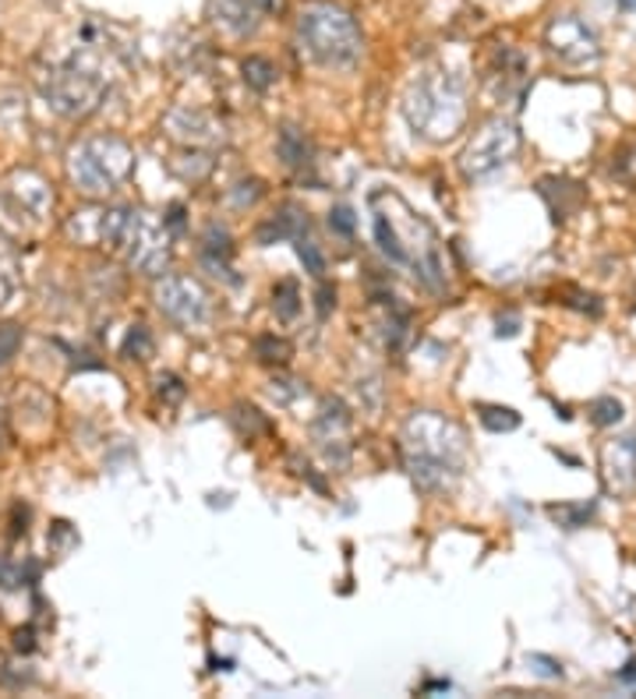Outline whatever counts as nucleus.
Returning <instances> with one entry per match:
<instances>
[{
    "mask_svg": "<svg viewBox=\"0 0 636 699\" xmlns=\"http://www.w3.org/2000/svg\"><path fill=\"white\" fill-rule=\"evenodd\" d=\"M297 36L304 50L325 68H351L361 57V29L351 14L336 4L315 0L297 18Z\"/></svg>",
    "mask_w": 636,
    "mask_h": 699,
    "instance_id": "f03ea898",
    "label": "nucleus"
},
{
    "mask_svg": "<svg viewBox=\"0 0 636 699\" xmlns=\"http://www.w3.org/2000/svg\"><path fill=\"white\" fill-rule=\"evenodd\" d=\"M276 311H280V318H294L297 315V286L291 280H283L276 286Z\"/></svg>",
    "mask_w": 636,
    "mask_h": 699,
    "instance_id": "4468645a",
    "label": "nucleus"
},
{
    "mask_svg": "<svg viewBox=\"0 0 636 699\" xmlns=\"http://www.w3.org/2000/svg\"><path fill=\"white\" fill-rule=\"evenodd\" d=\"M481 424L488 427V432H516L519 427V414L509 411V406H481Z\"/></svg>",
    "mask_w": 636,
    "mask_h": 699,
    "instance_id": "9b49d317",
    "label": "nucleus"
},
{
    "mask_svg": "<svg viewBox=\"0 0 636 699\" xmlns=\"http://www.w3.org/2000/svg\"><path fill=\"white\" fill-rule=\"evenodd\" d=\"M516 142H519L516 128L509 121H503V116H495V121H488L485 128H481L474 134V142L467 145L464 173L467 178H488V173H495L498 166L513 160Z\"/></svg>",
    "mask_w": 636,
    "mask_h": 699,
    "instance_id": "423d86ee",
    "label": "nucleus"
},
{
    "mask_svg": "<svg viewBox=\"0 0 636 699\" xmlns=\"http://www.w3.org/2000/svg\"><path fill=\"white\" fill-rule=\"evenodd\" d=\"M259 354H262V361H286L291 346H286L283 340H262L259 343Z\"/></svg>",
    "mask_w": 636,
    "mask_h": 699,
    "instance_id": "412c9836",
    "label": "nucleus"
},
{
    "mask_svg": "<svg viewBox=\"0 0 636 699\" xmlns=\"http://www.w3.org/2000/svg\"><path fill=\"white\" fill-rule=\"evenodd\" d=\"M26 582V569L18 566V561H8L4 555H0V587H22Z\"/></svg>",
    "mask_w": 636,
    "mask_h": 699,
    "instance_id": "6ab92c4d",
    "label": "nucleus"
},
{
    "mask_svg": "<svg viewBox=\"0 0 636 699\" xmlns=\"http://www.w3.org/2000/svg\"><path fill=\"white\" fill-rule=\"evenodd\" d=\"M590 421H594V424H602V427L619 424V421H623V403H619V399H612V396L594 399V403H590Z\"/></svg>",
    "mask_w": 636,
    "mask_h": 699,
    "instance_id": "f8f14e48",
    "label": "nucleus"
},
{
    "mask_svg": "<svg viewBox=\"0 0 636 699\" xmlns=\"http://www.w3.org/2000/svg\"><path fill=\"white\" fill-rule=\"evenodd\" d=\"M403 453H407L411 477L424 492L450 488L464 459V435L460 427L442 417H414L403 432Z\"/></svg>",
    "mask_w": 636,
    "mask_h": 699,
    "instance_id": "f257e3e1",
    "label": "nucleus"
},
{
    "mask_svg": "<svg viewBox=\"0 0 636 699\" xmlns=\"http://www.w3.org/2000/svg\"><path fill=\"white\" fill-rule=\"evenodd\" d=\"M131 166V152L118 139H92L71 152V178L85 194H107L121 184Z\"/></svg>",
    "mask_w": 636,
    "mask_h": 699,
    "instance_id": "20e7f679",
    "label": "nucleus"
},
{
    "mask_svg": "<svg viewBox=\"0 0 636 699\" xmlns=\"http://www.w3.org/2000/svg\"><path fill=\"white\" fill-rule=\"evenodd\" d=\"M590 505H552V516L563 523V527H581L584 519H590Z\"/></svg>",
    "mask_w": 636,
    "mask_h": 699,
    "instance_id": "2eb2a0df",
    "label": "nucleus"
},
{
    "mask_svg": "<svg viewBox=\"0 0 636 699\" xmlns=\"http://www.w3.org/2000/svg\"><path fill=\"white\" fill-rule=\"evenodd\" d=\"M47 100L53 103V110H61L64 116H82L89 110H95L103 95V78L95 74L92 68L68 61L64 68H53L47 78Z\"/></svg>",
    "mask_w": 636,
    "mask_h": 699,
    "instance_id": "39448f33",
    "label": "nucleus"
},
{
    "mask_svg": "<svg viewBox=\"0 0 636 699\" xmlns=\"http://www.w3.org/2000/svg\"><path fill=\"white\" fill-rule=\"evenodd\" d=\"M252 4L259 8V14H283L286 0H252Z\"/></svg>",
    "mask_w": 636,
    "mask_h": 699,
    "instance_id": "5701e85b",
    "label": "nucleus"
},
{
    "mask_svg": "<svg viewBox=\"0 0 636 699\" xmlns=\"http://www.w3.org/2000/svg\"><path fill=\"white\" fill-rule=\"evenodd\" d=\"M255 14H259V8L252 0H212V18H216V26H223L234 36L255 32V26H259Z\"/></svg>",
    "mask_w": 636,
    "mask_h": 699,
    "instance_id": "1a4fd4ad",
    "label": "nucleus"
},
{
    "mask_svg": "<svg viewBox=\"0 0 636 699\" xmlns=\"http://www.w3.org/2000/svg\"><path fill=\"white\" fill-rule=\"evenodd\" d=\"M157 297H160V307L166 311V315L173 322H181V325H199L209 315V297L195 280H184V276L166 280V286Z\"/></svg>",
    "mask_w": 636,
    "mask_h": 699,
    "instance_id": "6e6552de",
    "label": "nucleus"
},
{
    "mask_svg": "<svg viewBox=\"0 0 636 699\" xmlns=\"http://www.w3.org/2000/svg\"><path fill=\"white\" fill-rule=\"evenodd\" d=\"M407 116L421 134L446 139V134H453V128L460 124V116H464V92H460V82L446 74L424 78V82H417L411 92Z\"/></svg>",
    "mask_w": 636,
    "mask_h": 699,
    "instance_id": "7ed1b4c3",
    "label": "nucleus"
},
{
    "mask_svg": "<svg viewBox=\"0 0 636 699\" xmlns=\"http://www.w3.org/2000/svg\"><path fill=\"white\" fill-rule=\"evenodd\" d=\"M548 47L555 57H563L566 64H594L597 57H602L594 29L573 14L558 18V22L548 26Z\"/></svg>",
    "mask_w": 636,
    "mask_h": 699,
    "instance_id": "0eeeda50",
    "label": "nucleus"
},
{
    "mask_svg": "<svg viewBox=\"0 0 636 699\" xmlns=\"http://www.w3.org/2000/svg\"><path fill=\"white\" fill-rule=\"evenodd\" d=\"M280 149H283L286 163H291V166L307 160V145H304V139H297V134H294V128H286V131H283V142H280Z\"/></svg>",
    "mask_w": 636,
    "mask_h": 699,
    "instance_id": "dca6fc26",
    "label": "nucleus"
},
{
    "mask_svg": "<svg viewBox=\"0 0 636 699\" xmlns=\"http://www.w3.org/2000/svg\"><path fill=\"white\" fill-rule=\"evenodd\" d=\"M273 74H276V68L269 64L265 57H248V61H244V78L255 89H269V85H273Z\"/></svg>",
    "mask_w": 636,
    "mask_h": 699,
    "instance_id": "ddd939ff",
    "label": "nucleus"
},
{
    "mask_svg": "<svg viewBox=\"0 0 636 699\" xmlns=\"http://www.w3.org/2000/svg\"><path fill=\"white\" fill-rule=\"evenodd\" d=\"M307 233V212H301L297 205H286L280 216L259 230V241L262 244H273V241H286V237H304Z\"/></svg>",
    "mask_w": 636,
    "mask_h": 699,
    "instance_id": "9d476101",
    "label": "nucleus"
},
{
    "mask_svg": "<svg viewBox=\"0 0 636 699\" xmlns=\"http://www.w3.org/2000/svg\"><path fill=\"white\" fill-rule=\"evenodd\" d=\"M619 4H623V8H629V11H633V8H636V0H619Z\"/></svg>",
    "mask_w": 636,
    "mask_h": 699,
    "instance_id": "393cba45",
    "label": "nucleus"
},
{
    "mask_svg": "<svg viewBox=\"0 0 636 699\" xmlns=\"http://www.w3.org/2000/svg\"><path fill=\"white\" fill-rule=\"evenodd\" d=\"M22 346V328L18 325H0V364H4L8 357H14V350Z\"/></svg>",
    "mask_w": 636,
    "mask_h": 699,
    "instance_id": "f3484780",
    "label": "nucleus"
},
{
    "mask_svg": "<svg viewBox=\"0 0 636 699\" xmlns=\"http://www.w3.org/2000/svg\"><path fill=\"white\" fill-rule=\"evenodd\" d=\"M619 678H623V682H633V686H636V660H633L629 668H623V671H619Z\"/></svg>",
    "mask_w": 636,
    "mask_h": 699,
    "instance_id": "b1692460",
    "label": "nucleus"
},
{
    "mask_svg": "<svg viewBox=\"0 0 636 699\" xmlns=\"http://www.w3.org/2000/svg\"><path fill=\"white\" fill-rule=\"evenodd\" d=\"M330 226L340 230L343 237H351V233H354V212L346 209V205H336V209L330 212Z\"/></svg>",
    "mask_w": 636,
    "mask_h": 699,
    "instance_id": "aec40b11",
    "label": "nucleus"
},
{
    "mask_svg": "<svg viewBox=\"0 0 636 699\" xmlns=\"http://www.w3.org/2000/svg\"><path fill=\"white\" fill-rule=\"evenodd\" d=\"M297 251H301V259H304L307 272H312V276H322V272H325V259L319 255L315 241H304V237H297Z\"/></svg>",
    "mask_w": 636,
    "mask_h": 699,
    "instance_id": "a211bd4d",
    "label": "nucleus"
},
{
    "mask_svg": "<svg viewBox=\"0 0 636 699\" xmlns=\"http://www.w3.org/2000/svg\"><path fill=\"white\" fill-rule=\"evenodd\" d=\"M145 346H149V336H145V328L139 325V328H134V333L128 336V343H124V354H131V350H134V354H142Z\"/></svg>",
    "mask_w": 636,
    "mask_h": 699,
    "instance_id": "4be33fe9",
    "label": "nucleus"
}]
</instances>
